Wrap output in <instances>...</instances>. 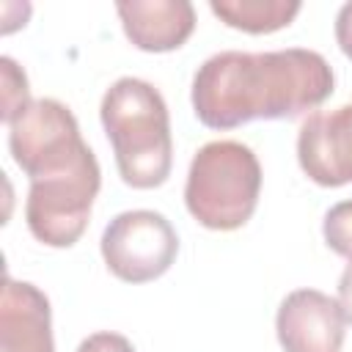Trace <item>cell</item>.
<instances>
[{
    "mask_svg": "<svg viewBox=\"0 0 352 352\" xmlns=\"http://www.w3.org/2000/svg\"><path fill=\"white\" fill-rule=\"evenodd\" d=\"M330 63L302 47L275 52H217L192 77V110L209 129L256 118H294L333 94Z\"/></svg>",
    "mask_w": 352,
    "mask_h": 352,
    "instance_id": "obj_1",
    "label": "cell"
},
{
    "mask_svg": "<svg viewBox=\"0 0 352 352\" xmlns=\"http://www.w3.org/2000/svg\"><path fill=\"white\" fill-rule=\"evenodd\" d=\"M99 116L124 184L135 190L165 184L173 165V140L162 94L146 80L121 77L104 91Z\"/></svg>",
    "mask_w": 352,
    "mask_h": 352,
    "instance_id": "obj_2",
    "label": "cell"
},
{
    "mask_svg": "<svg viewBox=\"0 0 352 352\" xmlns=\"http://www.w3.org/2000/svg\"><path fill=\"white\" fill-rule=\"evenodd\" d=\"M261 192V165L239 140H212L190 162L184 204L187 212L212 231L242 228L256 212Z\"/></svg>",
    "mask_w": 352,
    "mask_h": 352,
    "instance_id": "obj_3",
    "label": "cell"
},
{
    "mask_svg": "<svg viewBox=\"0 0 352 352\" xmlns=\"http://www.w3.org/2000/svg\"><path fill=\"white\" fill-rule=\"evenodd\" d=\"M8 148L30 182L63 173L91 154L74 113L58 99H33L8 124Z\"/></svg>",
    "mask_w": 352,
    "mask_h": 352,
    "instance_id": "obj_4",
    "label": "cell"
},
{
    "mask_svg": "<svg viewBox=\"0 0 352 352\" xmlns=\"http://www.w3.org/2000/svg\"><path fill=\"white\" fill-rule=\"evenodd\" d=\"M99 184L102 170L94 151L63 173L30 182L25 201L30 234L50 248H72L88 226Z\"/></svg>",
    "mask_w": 352,
    "mask_h": 352,
    "instance_id": "obj_5",
    "label": "cell"
},
{
    "mask_svg": "<svg viewBox=\"0 0 352 352\" xmlns=\"http://www.w3.org/2000/svg\"><path fill=\"white\" fill-rule=\"evenodd\" d=\"M179 253V236L165 214L132 209L116 214L102 231V258L107 270L126 283H146L170 270Z\"/></svg>",
    "mask_w": 352,
    "mask_h": 352,
    "instance_id": "obj_6",
    "label": "cell"
},
{
    "mask_svg": "<svg viewBox=\"0 0 352 352\" xmlns=\"http://www.w3.org/2000/svg\"><path fill=\"white\" fill-rule=\"evenodd\" d=\"M302 173L322 187L352 182V102L311 113L297 132Z\"/></svg>",
    "mask_w": 352,
    "mask_h": 352,
    "instance_id": "obj_7",
    "label": "cell"
},
{
    "mask_svg": "<svg viewBox=\"0 0 352 352\" xmlns=\"http://www.w3.org/2000/svg\"><path fill=\"white\" fill-rule=\"evenodd\" d=\"M344 311L319 289H297L278 308L275 330L286 352H341Z\"/></svg>",
    "mask_w": 352,
    "mask_h": 352,
    "instance_id": "obj_8",
    "label": "cell"
},
{
    "mask_svg": "<svg viewBox=\"0 0 352 352\" xmlns=\"http://www.w3.org/2000/svg\"><path fill=\"white\" fill-rule=\"evenodd\" d=\"M0 352H55L47 294L11 275H6L0 297Z\"/></svg>",
    "mask_w": 352,
    "mask_h": 352,
    "instance_id": "obj_9",
    "label": "cell"
},
{
    "mask_svg": "<svg viewBox=\"0 0 352 352\" xmlns=\"http://www.w3.org/2000/svg\"><path fill=\"white\" fill-rule=\"evenodd\" d=\"M116 11L126 38L143 52L179 50L195 28V8L187 0H121Z\"/></svg>",
    "mask_w": 352,
    "mask_h": 352,
    "instance_id": "obj_10",
    "label": "cell"
},
{
    "mask_svg": "<svg viewBox=\"0 0 352 352\" xmlns=\"http://www.w3.org/2000/svg\"><path fill=\"white\" fill-rule=\"evenodd\" d=\"M209 8L228 28H236L245 33L280 30L300 14L297 0H212Z\"/></svg>",
    "mask_w": 352,
    "mask_h": 352,
    "instance_id": "obj_11",
    "label": "cell"
},
{
    "mask_svg": "<svg viewBox=\"0 0 352 352\" xmlns=\"http://www.w3.org/2000/svg\"><path fill=\"white\" fill-rule=\"evenodd\" d=\"M0 72H3V121L11 124L33 99H30V91H28V77L25 72L14 63V58L3 55L0 58Z\"/></svg>",
    "mask_w": 352,
    "mask_h": 352,
    "instance_id": "obj_12",
    "label": "cell"
},
{
    "mask_svg": "<svg viewBox=\"0 0 352 352\" xmlns=\"http://www.w3.org/2000/svg\"><path fill=\"white\" fill-rule=\"evenodd\" d=\"M322 234H324V242L333 253L352 258V198L327 209L324 223H322Z\"/></svg>",
    "mask_w": 352,
    "mask_h": 352,
    "instance_id": "obj_13",
    "label": "cell"
},
{
    "mask_svg": "<svg viewBox=\"0 0 352 352\" xmlns=\"http://www.w3.org/2000/svg\"><path fill=\"white\" fill-rule=\"evenodd\" d=\"M77 352H135V346H132V341L126 336L102 330V333H94V336L82 338Z\"/></svg>",
    "mask_w": 352,
    "mask_h": 352,
    "instance_id": "obj_14",
    "label": "cell"
},
{
    "mask_svg": "<svg viewBox=\"0 0 352 352\" xmlns=\"http://www.w3.org/2000/svg\"><path fill=\"white\" fill-rule=\"evenodd\" d=\"M336 41H338L341 52L352 60V0L344 3L336 14Z\"/></svg>",
    "mask_w": 352,
    "mask_h": 352,
    "instance_id": "obj_15",
    "label": "cell"
},
{
    "mask_svg": "<svg viewBox=\"0 0 352 352\" xmlns=\"http://www.w3.org/2000/svg\"><path fill=\"white\" fill-rule=\"evenodd\" d=\"M338 305H341V311H344V319L352 324V258H349V264L344 267L341 280H338Z\"/></svg>",
    "mask_w": 352,
    "mask_h": 352,
    "instance_id": "obj_16",
    "label": "cell"
}]
</instances>
